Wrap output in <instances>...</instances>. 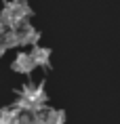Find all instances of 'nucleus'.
I'll list each match as a JSON object with an SVG mask.
<instances>
[{
	"instance_id": "3",
	"label": "nucleus",
	"mask_w": 120,
	"mask_h": 124,
	"mask_svg": "<svg viewBox=\"0 0 120 124\" xmlns=\"http://www.w3.org/2000/svg\"><path fill=\"white\" fill-rule=\"evenodd\" d=\"M11 70L17 74H32L34 70H36V63H34V59L30 53H19L17 57L13 59V63H11Z\"/></svg>"
},
{
	"instance_id": "8",
	"label": "nucleus",
	"mask_w": 120,
	"mask_h": 124,
	"mask_svg": "<svg viewBox=\"0 0 120 124\" xmlns=\"http://www.w3.org/2000/svg\"><path fill=\"white\" fill-rule=\"evenodd\" d=\"M23 124H44V111H32V114H21Z\"/></svg>"
},
{
	"instance_id": "9",
	"label": "nucleus",
	"mask_w": 120,
	"mask_h": 124,
	"mask_svg": "<svg viewBox=\"0 0 120 124\" xmlns=\"http://www.w3.org/2000/svg\"><path fill=\"white\" fill-rule=\"evenodd\" d=\"M4 53H7V46L2 44V40H0V59L4 57Z\"/></svg>"
},
{
	"instance_id": "7",
	"label": "nucleus",
	"mask_w": 120,
	"mask_h": 124,
	"mask_svg": "<svg viewBox=\"0 0 120 124\" xmlns=\"http://www.w3.org/2000/svg\"><path fill=\"white\" fill-rule=\"evenodd\" d=\"M44 124H65V111L47 107V111H44Z\"/></svg>"
},
{
	"instance_id": "1",
	"label": "nucleus",
	"mask_w": 120,
	"mask_h": 124,
	"mask_svg": "<svg viewBox=\"0 0 120 124\" xmlns=\"http://www.w3.org/2000/svg\"><path fill=\"white\" fill-rule=\"evenodd\" d=\"M19 97L15 99L13 107L21 111V114H32V111H47L48 107V95L44 91V82H27V84L17 88Z\"/></svg>"
},
{
	"instance_id": "4",
	"label": "nucleus",
	"mask_w": 120,
	"mask_h": 124,
	"mask_svg": "<svg viewBox=\"0 0 120 124\" xmlns=\"http://www.w3.org/2000/svg\"><path fill=\"white\" fill-rule=\"evenodd\" d=\"M30 55H32L36 67H44V70H48V67H51V55H53V53H51V48L34 44L32 51H30Z\"/></svg>"
},
{
	"instance_id": "11",
	"label": "nucleus",
	"mask_w": 120,
	"mask_h": 124,
	"mask_svg": "<svg viewBox=\"0 0 120 124\" xmlns=\"http://www.w3.org/2000/svg\"><path fill=\"white\" fill-rule=\"evenodd\" d=\"M23 2H27V0H23Z\"/></svg>"
},
{
	"instance_id": "5",
	"label": "nucleus",
	"mask_w": 120,
	"mask_h": 124,
	"mask_svg": "<svg viewBox=\"0 0 120 124\" xmlns=\"http://www.w3.org/2000/svg\"><path fill=\"white\" fill-rule=\"evenodd\" d=\"M19 34H21V44L23 46H34V44H38V40H40V32L30 21L19 27Z\"/></svg>"
},
{
	"instance_id": "10",
	"label": "nucleus",
	"mask_w": 120,
	"mask_h": 124,
	"mask_svg": "<svg viewBox=\"0 0 120 124\" xmlns=\"http://www.w3.org/2000/svg\"><path fill=\"white\" fill-rule=\"evenodd\" d=\"M4 30H7V25H4V21H2V17H0V36L4 34Z\"/></svg>"
},
{
	"instance_id": "2",
	"label": "nucleus",
	"mask_w": 120,
	"mask_h": 124,
	"mask_svg": "<svg viewBox=\"0 0 120 124\" xmlns=\"http://www.w3.org/2000/svg\"><path fill=\"white\" fill-rule=\"evenodd\" d=\"M32 15H34V11L23 0H7L2 4V11H0V17L4 21V25L13 27V30H19L23 23H27L32 19Z\"/></svg>"
},
{
	"instance_id": "6",
	"label": "nucleus",
	"mask_w": 120,
	"mask_h": 124,
	"mask_svg": "<svg viewBox=\"0 0 120 124\" xmlns=\"http://www.w3.org/2000/svg\"><path fill=\"white\" fill-rule=\"evenodd\" d=\"M0 40H2V44L7 46V51H8V48H19V46H23V44H21L19 30H13V27H7L4 34L0 36Z\"/></svg>"
}]
</instances>
